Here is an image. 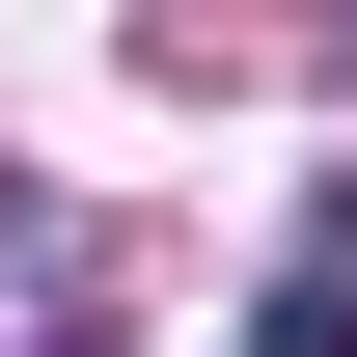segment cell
I'll return each mask as SVG.
<instances>
[{
	"label": "cell",
	"mask_w": 357,
	"mask_h": 357,
	"mask_svg": "<svg viewBox=\"0 0 357 357\" xmlns=\"http://www.w3.org/2000/svg\"><path fill=\"white\" fill-rule=\"evenodd\" d=\"M28 357H110V330H28Z\"/></svg>",
	"instance_id": "2"
},
{
	"label": "cell",
	"mask_w": 357,
	"mask_h": 357,
	"mask_svg": "<svg viewBox=\"0 0 357 357\" xmlns=\"http://www.w3.org/2000/svg\"><path fill=\"white\" fill-rule=\"evenodd\" d=\"M248 357H357V165H330V220H303V275L248 303Z\"/></svg>",
	"instance_id": "1"
}]
</instances>
